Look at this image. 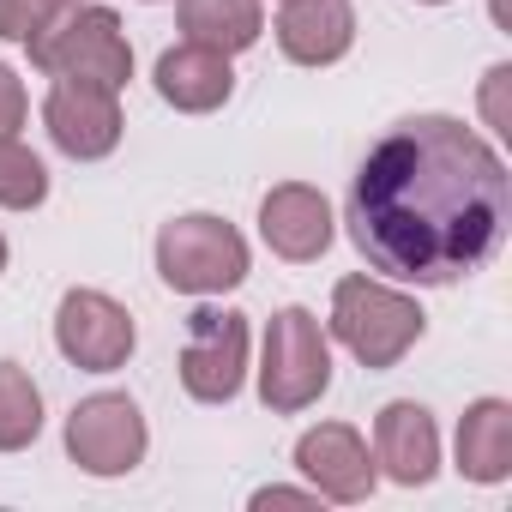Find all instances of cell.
Wrapping results in <instances>:
<instances>
[{"label": "cell", "mask_w": 512, "mask_h": 512, "mask_svg": "<svg viewBox=\"0 0 512 512\" xmlns=\"http://www.w3.org/2000/svg\"><path fill=\"white\" fill-rule=\"evenodd\" d=\"M506 235V163L452 115L392 127L350 181V241L404 284L470 278Z\"/></svg>", "instance_id": "cell-1"}, {"label": "cell", "mask_w": 512, "mask_h": 512, "mask_svg": "<svg viewBox=\"0 0 512 512\" xmlns=\"http://www.w3.org/2000/svg\"><path fill=\"white\" fill-rule=\"evenodd\" d=\"M31 61L55 79H85L103 91H121L133 73V49H127L115 13H103V7H61L31 37Z\"/></svg>", "instance_id": "cell-2"}, {"label": "cell", "mask_w": 512, "mask_h": 512, "mask_svg": "<svg viewBox=\"0 0 512 512\" xmlns=\"http://www.w3.org/2000/svg\"><path fill=\"white\" fill-rule=\"evenodd\" d=\"M157 272L169 290H187V296L235 290L247 278V247L217 217H175L157 235Z\"/></svg>", "instance_id": "cell-3"}, {"label": "cell", "mask_w": 512, "mask_h": 512, "mask_svg": "<svg viewBox=\"0 0 512 512\" xmlns=\"http://www.w3.org/2000/svg\"><path fill=\"white\" fill-rule=\"evenodd\" d=\"M332 332L356 350V362L368 368H392L416 338H422V314L416 302L368 284V278H344L332 296Z\"/></svg>", "instance_id": "cell-4"}, {"label": "cell", "mask_w": 512, "mask_h": 512, "mask_svg": "<svg viewBox=\"0 0 512 512\" xmlns=\"http://www.w3.org/2000/svg\"><path fill=\"white\" fill-rule=\"evenodd\" d=\"M326 386H332V356H326L320 320L302 308H284L266 332V368H260L266 404L272 410H308Z\"/></svg>", "instance_id": "cell-5"}, {"label": "cell", "mask_w": 512, "mask_h": 512, "mask_svg": "<svg viewBox=\"0 0 512 512\" xmlns=\"http://www.w3.org/2000/svg\"><path fill=\"white\" fill-rule=\"evenodd\" d=\"M241 368H247V326H241V314L199 308L187 320V344H181V386L199 404H229L241 392Z\"/></svg>", "instance_id": "cell-6"}, {"label": "cell", "mask_w": 512, "mask_h": 512, "mask_svg": "<svg viewBox=\"0 0 512 512\" xmlns=\"http://www.w3.org/2000/svg\"><path fill=\"white\" fill-rule=\"evenodd\" d=\"M67 452L91 470V476H121L145 458V416L133 398L121 392H97L73 410L67 422Z\"/></svg>", "instance_id": "cell-7"}, {"label": "cell", "mask_w": 512, "mask_h": 512, "mask_svg": "<svg viewBox=\"0 0 512 512\" xmlns=\"http://www.w3.org/2000/svg\"><path fill=\"white\" fill-rule=\"evenodd\" d=\"M55 344H61L67 362H79L91 374H109L133 356V320H127V308H115L97 290H73L55 314Z\"/></svg>", "instance_id": "cell-8"}, {"label": "cell", "mask_w": 512, "mask_h": 512, "mask_svg": "<svg viewBox=\"0 0 512 512\" xmlns=\"http://www.w3.org/2000/svg\"><path fill=\"white\" fill-rule=\"evenodd\" d=\"M43 121H49V133H55V145H61L67 157H103V151H115V139H121L115 91L85 85V79H61L55 97H49V109H43Z\"/></svg>", "instance_id": "cell-9"}, {"label": "cell", "mask_w": 512, "mask_h": 512, "mask_svg": "<svg viewBox=\"0 0 512 512\" xmlns=\"http://www.w3.org/2000/svg\"><path fill=\"white\" fill-rule=\"evenodd\" d=\"M434 458H440V440H434L428 410L422 404H386L374 422V464H386L392 482L422 488L434 476Z\"/></svg>", "instance_id": "cell-10"}, {"label": "cell", "mask_w": 512, "mask_h": 512, "mask_svg": "<svg viewBox=\"0 0 512 512\" xmlns=\"http://www.w3.org/2000/svg\"><path fill=\"white\" fill-rule=\"evenodd\" d=\"M296 464H302V470L320 482V494H332V500H368V488H374L368 446H362L350 428H338V422H326V428L302 434Z\"/></svg>", "instance_id": "cell-11"}, {"label": "cell", "mask_w": 512, "mask_h": 512, "mask_svg": "<svg viewBox=\"0 0 512 512\" xmlns=\"http://www.w3.org/2000/svg\"><path fill=\"white\" fill-rule=\"evenodd\" d=\"M356 19H350V0H284V19H278V43L290 61L302 67H326L350 49Z\"/></svg>", "instance_id": "cell-12"}, {"label": "cell", "mask_w": 512, "mask_h": 512, "mask_svg": "<svg viewBox=\"0 0 512 512\" xmlns=\"http://www.w3.org/2000/svg\"><path fill=\"white\" fill-rule=\"evenodd\" d=\"M260 229L266 241L284 253V260H314V253H326L332 241V211L314 187H278L260 211Z\"/></svg>", "instance_id": "cell-13"}, {"label": "cell", "mask_w": 512, "mask_h": 512, "mask_svg": "<svg viewBox=\"0 0 512 512\" xmlns=\"http://www.w3.org/2000/svg\"><path fill=\"white\" fill-rule=\"evenodd\" d=\"M157 91H163L175 109L205 115V109H217V103L229 97V55H217V49H205V43H181V49H169V55L157 61Z\"/></svg>", "instance_id": "cell-14"}, {"label": "cell", "mask_w": 512, "mask_h": 512, "mask_svg": "<svg viewBox=\"0 0 512 512\" xmlns=\"http://www.w3.org/2000/svg\"><path fill=\"white\" fill-rule=\"evenodd\" d=\"M458 470L476 482H500L512 470V410L500 398L476 404L458 428Z\"/></svg>", "instance_id": "cell-15"}, {"label": "cell", "mask_w": 512, "mask_h": 512, "mask_svg": "<svg viewBox=\"0 0 512 512\" xmlns=\"http://www.w3.org/2000/svg\"><path fill=\"white\" fill-rule=\"evenodd\" d=\"M181 31L187 43L235 55L260 37V0H181Z\"/></svg>", "instance_id": "cell-16"}, {"label": "cell", "mask_w": 512, "mask_h": 512, "mask_svg": "<svg viewBox=\"0 0 512 512\" xmlns=\"http://www.w3.org/2000/svg\"><path fill=\"white\" fill-rule=\"evenodd\" d=\"M43 428V398L19 362H0V452L31 446Z\"/></svg>", "instance_id": "cell-17"}, {"label": "cell", "mask_w": 512, "mask_h": 512, "mask_svg": "<svg viewBox=\"0 0 512 512\" xmlns=\"http://www.w3.org/2000/svg\"><path fill=\"white\" fill-rule=\"evenodd\" d=\"M49 193V175H43V163L19 145V139H0V205H13V211H25V205H37Z\"/></svg>", "instance_id": "cell-18"}, {"label": "cell", "mask_w": 512, "mask_h": 512, "mask_svg": "<svg viewBox=\"0 0 512 512\" xmlns=\"http://www.w3.org/2000/svg\"><path fill=\"white\" fill-rule=\"evenodd\" d=\"M61 7H67V0H0V37L31 43V37H37Z\"/></svg>", "instance_id": "cell-19"}, {"label": "cell", "mask_w": 512, "mask_h": 512, "mask_svg": "<svg viewBox=\"0 0 512 512\" xmlns=\"http://www.w3.org/2000/svg\"><path fill=\"white\" fill-rule=\"evenodd\" d=\"M19 121H25V91H19V79L7 67H0V139H13Z\"/></svg>", "instance_id": "cell-20"}, {"label": "cell", "mask_w": 512, "mask_h": 512, "mask_svg": "<svg viewBox=\"0 0 512 512\" xmlns=\"http://www.w3.org/2000/svg\"><path fill=\"white\" fill-rule=\"evenodd\" d=\"M253 506H308V494H296V488H266V494H253Z\"/></svg>", "instance_id": "cell-21"}, {"label": "cell", "mask_w": 512, "mask_h": 512, "mask_svg": "<svg viewBox=\"0 0 512 512\" xmlns=\"http://www.w3.org/2000/svg\"><path fill=\"white\" fill-rule=\"evenodd\" d=\"M0 266H7V241H0Z\"/></svg>", "instance_id": "cell-22"}, {"label": "cell", "mask_w": 512, "mask_h": 512, "mask_svg": "<svg viewBox=\"0 0 512 512\" xmlns=\"http://www.w3.org/2000/svg\"><path fill=\"white\" fill-rule=\"evenodd\" d=\"M67 7H73V0H67Z\"/></svg>", "instance_id": "cell-23"}]
</instances>
